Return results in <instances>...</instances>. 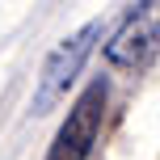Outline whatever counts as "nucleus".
<instances>
[{"label": "nucleus", "instance_id": "nucleus-1", "mask_svg": "<svg viewBox=\"0 0 160 160\" xmlns=\"http://www.w3.org/2000/svg\"><path fill=\"white\" fill-rule=\"evenodd\" d=\"M101 55L114 72H127V76L148 72L160 55V0L131 4L118 17V25L110 30V42H105Z\"/></svg>", "mask_w": 160, "mask_h": 160}, {"label": "nucleus", "instance_id": "nucleus-2", "mask_svg": "<svg viewBox=\"0 0 160 160\" xmlns=\"http://www.w3.org/2000/svg\"><path fill=\"white\" fill-rule=\"evenodd\" d=\"M101 38H105V21H88V25H80L76 34H68V38L47 55L42 76H38V88H34V114L55 110V105L68 97V88L76 84L84 59L93 55V47H97Z\"/></svg>", "mask_w": 160, "mask_h": 160}, {"label": "nucleus", "instance_id": "nucleus-3", "mask_svg": "<svg viewBox=\"0 0 160 160\" xmlns=\"http://www.w3.org/2000/svg\"><path fill=\"white\" fill-rule=\"evenodd\" d=\"M105 101H110V84L88 80L84 93L72 101L63 127L55 131V143H51L47 160H88L93 156V143H97L101 122H105Z\"/></svg>", "mask_w": 160, "mask_h": 160}]
</instances>
